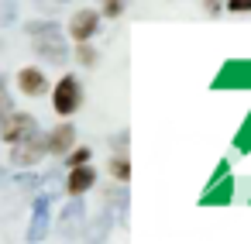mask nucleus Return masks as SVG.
<instances>
[{"instance_id": "6ab92c4d", "label": "nucleus", "mask_w": 251, "mask_h": 244, "mask_svg": "<svg viewBox=\"0 0 251 244\" xmlns=\"http://www.w3.org/2000/svg\"><path fill=\"white\" fill-rule=\"evenodd\" d=\"M127 141H131V134H127V131H117V134L110 138V148H114V151H127Z\"/></svg>"}, {"instance_id": "9d476101", "label": "nucleus", "mask_w": 251, "mask_h": 244, "mask_svg": "<svg viewBox=\"0 0 251 244\" xmlns=\"http://www.w3.org/2000/svg\"><path fill=\"white\" fill-rule=\"evenodd\" d=\"M18 90L25 97H42V93H49V79L38 66H28V69L18 73Z\"/></svg>"}, {"instance_id": "20e7f679", "label": "nucleus", "mask_w": 251, "mask_h": 244, "mask_svg": "<svg viewBox=\"0 0 251 244\" xmlns=\"http://www.w3.org/2000/svg\"><path fill=\"white\" fill-rule=\"evenodd\" d=\"M49 223H52V193L45 189V193H38L35 196V206H31V223H28V241L31 244H38V241H45L49 237Z\"/></svg>"}, {"instance_id": "f257e3e1", "label": "nucleus", "mask_w": 251, "mask_h": 244, "mask_svg": "<svg viewBox=\"0 0 251 244\" xmlns=\"http://www.w3.org/2000/svg\"><path fill=\"white\" fill-rule=\"evenodd\" d=\"M83 100H86V93H83V79L73 76V73H66V76L55 83V90H52V107H55L59 117H73V114H79V110H83Z\"/></svg>"}, {"instance_id": "7ed1b4c3", "label": "nucleus", "mask_w": 251, "mask_h": 244, "mask_svg": "<svg viewBox=\"0 0 251 244\" xmlns=\"http://www.w3.org/2000/svg\"><path fill=\"white\" fill-rule=\"evenodd\" d=\"M45 155H49V148H45V134H42V131H35V134H28L25 141H14V145H11V162H14L18 169H31V165H38Z\"/></svg>"}, {"instance_id": "f3484780", "label": "nucleus", "mask_w": 251, "mask_h": 244, "mask_svg": "<svg viewBox=\"0 0 251 244\" xmlns=\"http://www.w3.org/2000/svg\"><path fill=\"white\" fill-rule=\"evenodd\" d=\"M121 14H124V0H103L100 18H121Z\"/></svg>"}, {"instance_id": "ddd939ff", "label": "nucleus", "mask_w": 251, "mask_h": 244, "mask_svg": "<svg viewBox=\"0 0 251 244\" xmlns=\"http://www.w3.org/2000/svg\"><path fill=\"white\" fill-rule=\"evenodd\" d=\"M97 59H100V55H97V49H93L90 42H76V62H79V66L93 69V66H97Z\"/></svg>"}, {"instance_id": "9b49d317", "label": "nucleus", "mask_w": 251, "mask_h": 244, "mask_svg": "<svg viewBox=\"0 0 251 244\" xmlns=\"http://www.w3.org/2000/svg\"><path fill=\"white\" fill-rule=\"evenodd\" d=\"M107 172H110L114 182H127L131 179V158H127V151H114L110 162H107Z\"/></svg>"}, {"instance_id": "39448f33", "label": "nucleus", "mask_w": 251, "mask_h": 244, "mask_svg": "<svg viewBox=\"0 0 251 244\" xmlns=\"http://www.w3.org/2000/svg\"><path fill=\"white\" fill-rule=\"evenodd\" d=\"M93 186H97V169H93V162L69 165V175L62 179V193H66V196H86Z\"/></svg>"}, {"instance_id": "f8f14e48", "label": "nucleus", "mask_w": 251, "mask_h": 244, "mask_svg": "<svg viewBox=\"0 0 251 244\" xmlns=\"http://www.w3.org/2000/svg\"><path fill=\"white\" fill-rule=\"evenodd\" d=\"M31 38H42V35H62V24L59 21H28V28H25Z\"/></svg>"}, {"instance_id": "423d86ee", "label": "nucleus", "mask_w": 251, "mask_h": 244, "mask_svg": "<svg viewBox=\"0 0 251 244\" xmlns=\"http://www.w3.org/2000/svg\"><path fill=\"white\" fill-rule=\"evenodd\" d=\"M38 131V121H35V114H21V110H11V117L0 124V138H4L7 145H14V141H25L28 134H35Z\"/></svg>"}, {"instance_id": "aec40b11", "label": "nucleus", "mask_w": 251, "mask_h": 244, "mask_svg": "<svg viewBox=\"0 0 251 244\" xmlns=\"http://www.w3.org/2000/svg\"><path fill=\"white\" fill-rule=\"evenodd\" d=\"M203 11H206V18H220L224 4H220V0H203Z\"/></svg>"}, {"instance_id": "0eeeda50", "label": "nucleus", "mask_w": 251, "mask_h": 244, "mask_svg": "<svg viewBox=\"0 0 251 244\" xmlns=\"http://www.w3.org/2000/svg\"><path fill=\"white\" fill-rule=\"evenodd\" d=\"M100 11H76L73 18H69V38L73 42H90V38H97V31H100Z\"/></svg>"}, {"instance_id": "2eb2a0df", "label": "nucleus", "mask_w": 251, "mask_h": 244, "mask_svg": "<svg viewBox=\"0 0 251 244\" xmlns=\"http://www.w3.org/2000/svg\"><path fill=\"white\" fill-rule=\"evenodd\" d=\"M11 110H14V100H11V93H7V79L0 76V124L11 117Z\"/></svg>"}, {"instance_id": "4be33fe9", "label": "nucleus", "mask_w": 251, "mask_h": 244, "mask_svg": "<svg viewBox=\"0 0 251 244\" xmlns=\"http://www.w3.org/2000/svg\"><path fill=\"white\" fill-rule=\"evenodd\" d=\"M97 4H103V0H97Z\"/></svg>"}, {"instance_id": "412c9836", "label": "nucleus", "mask_w": 251, "mask_h": 244, "mask_svg": "<svg viewBox=\"0 0 251 244\" xmlns=\"http://www.w3.org/2000/svg\"><path fill=\"white\" fill-rule=\"evenodd\" d=\"M4 182H7V169H4V165H0V186H4Z\"/></svg>"}, {"instance_id": "4468645a", "label": "nucleus", "mask_w": 251, "mask_h": 244, "mask_svg": "<svg viewBox=\"0 0 251 244\" xmlns=\"http://www.w3.org/2000/svg\"><path fill=\"white\" fill-rule=\"evenodd\" d=\"M62 158H66V165H83V162H93V148H76L73 145Z\"/></svg>"}, {"instance_id": "6e6552de", "label": "nucleus", "mask_w": 251, "mask_h": 244, "mask_svg": "<svg viewBox=\"0 0 251 244\" xmlns=\"http://www.w3.org/2000/svg\"><path fill=\"white\" fill-rule=\"evenodd\" d=\"M35 52L49 66H62L69 59V49H66V38L62 35H42V38H35Z\"/></svg>"}, {"instance_id": "f03ea898", "label": "nucleus", "mask_w": 251, "mask_h": 244, "mask_svg": "<svg viewBox=\"0 0 251 244\" xmlns=\"http://www.w3.org/2000/svg\"><path fill=\"white\" fill-rule=\"evenodd\" d=\"M83 230H86V206H83V196H73V203H66V210L59 213L55 237L59 241H76V237H83Z\"/></svg>"}, {"instance_id": "a211bd4d", "label": "nucleus", "mask_w": 251, "mask_h": 244, "mask_svg": "<svg viewBox=\"0 0 251 244\" xmlns=\"http://www.w3.org/2000/svg\"><path fill=\"white\" fill-rule=\"evenodd\" d=\"M224 11H230V14H251V0H224Z\"/></svg>"}, {"instance_id": "1a4fd4ad", "label": "nucleus", "mask_w": 251, "mask_h": 244, "mask_svg": "<svg viewBox=\"0 0 251 244\" xmlns=\"http://www.w3.org/2000/svg\"><path fill=\"white\" fill-rule=\"evenodd\" d=\"M73 145H76V127H73L69 121L55 124V127L45 134V148H49V155H55V158H62Z\"/></svg>"}, {"instance_id": "dca6fc26", "label": "nucleus", "mask_w": 251, "mask_h": 244, "mask_svg": "<svg viewBox=\"0 0 251 244\" xmlns=\"http://www.w3.org/2000/svg\"><path fill=\"white\" fill-rule=\"evenodd\" d=\"M14 18H18V0H0V24H14Z\"/></svg>"}]
</instances>
